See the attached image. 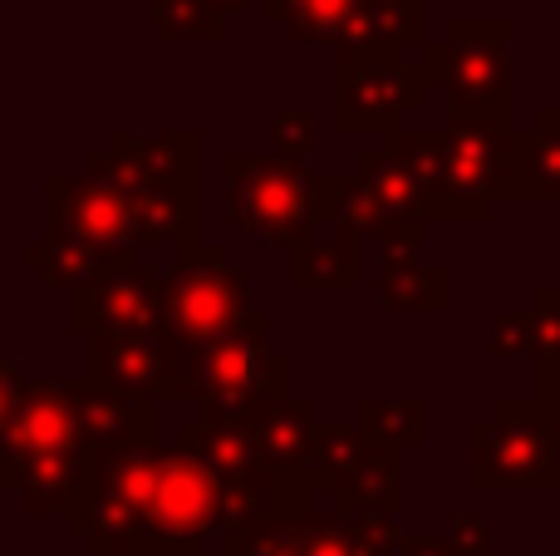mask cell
Masks as SVG:
<instances>
[{
	"mask_svg": "<svg viewBox=\"0 0 560 556\" xmlns=\"http://www.w3.org/2000/svg\"><path fill=\"white\" fill-rule=\"evenodd\" d=\"M74 390V414H79V443L84 453H124V449H148L158 443V404L133 399V394L114 390L98 380H69Z\"/></svg>",
	"mask_w": 560,
	"mask_h": 556,
	"instance_id": "14",
	"label": "cell"
},
{
	"mask_svg": "<svg viewBox=\"0 0 560 556\" xmlns=\"http://www.w3.org/2000/svg\"><path fill=\"white\" fill-rule=\"evenodd\" d=\"M354 429L364 433L369 449L404 463V453L423 449V439H428V404L423 399H359Z\"/></svg>",
	"mask_w": 560,
	"mask_h": 556,
	"instance_id": "25",
	"label": "cell"
},
{
	"mask_svg": "<svg viewBox=\"0 0 560 556\" xmlns=\"http://www.w3.org/2000/svg\"><path fill=\"white\" fill-rule=\"evenodd\" d=\"M512 39V20H447L443 35L423 45V69L453 114L497 118V124L516 118Z\"/></svg>",
	"mask_w": 560,
	"mask_h": 556,
	"instance_id": "4",
	"label": "cell"
},
{
	"mask_svg": "<svg viewBox=\"0 0 560 556\" xmlns=\"http://www.w3.org/2000/svg\"><path fill=\"white\" fill-rule=\"evenodd\" d=\"M408 532L388 512L339 518V512H310L305 518V556H404Z\"/></svg>",
	"mask_w": 560,
	"mask_h": 556,
	"instance_id": "18",
	"label": "cell"
},
{
	"mask_svg": "<svg viewBox=\"0 0 560 556\" xmlns=\"http://www.w3.org/2000/svg\"><path fill=\"white\" fill-rule=\"evenodd\" d=\"M89 483L124 498L143 522V556H202L207 532L222 518V478L177 443L94 453Z\"/></svg>",
	"mask_w": 560,
	"mask_h": 556,
	"instance_id": "1",
	"label": "cell"
},
{
	"mask_svg": "<svg viewBox=\"0 0 560 556\" xmlns=\"http://www.w3.org/2000/svg\"><path fill=\"white\" fill-rule=\"evenodd\" d=\"M443 148H447V177H453L457 222H477V227L492 222L497 202L512 197L522 128L497 124V118H477V114H453V108H447Z\"/></svg>",
	"mask_w": 560,
	"mask_h": 556,
	"instance_id": "9",
	"label": "cell"
},
{
	"mask_svg": "<svg viewBox=\"0 0 560 556\" xmlns=\"http://www.w3.org/2000/svg\"><path fill=\"white\" fill-rule=\"evenodd\" d=\"M177 449L197 453V459H202L222 483L261 478L266 473V453H261V433H256V424L197 414V419L177 424Z\"/></svg>",
	"mask_w": 560,
	"mask_h": 556,
	"instance_id": "15",
	"label": "cell"
},
{
	"mask_svg": "<svg viewBox=\"0 0 560 556\" xmlns=\"http://www.w3.org/2000/svg\"><path fill=\"white\" fill-rule=\"evenodd\" d=\"M290 286L295 291H354L359 286V242L345 232H315L290 246Z\"/></svg>",
	"mask_w": 560,
	"mask_h": 556,
	"instance_id": "23",
	"label": "cell"
},
{
	"mask_svg": "<svg viewBox=\"0 0 560 556\" xmlns=\"http://www.w3.org/2000/svg\"><path fill=\"white\" fill-rule=\"evenodd\" d=\"M266 15L285 25L295 45H345L354 0H266Z\"/></svg>",
	"mask_w": 560,
	"mask_h": 556,
	"instance_id": "26",
	"label": "cell"
},
{
	"mask_svg": "<svg viewBox=\"0 0 560 556\" xmlns=\"http://www.w3.org/2000/svg\"><path fill=\"white\" fill-rule=\"evenodd\" d=\"M329 498H335L339 518H364V512H388V518H398V508H404L398 459H388V453H378V449H369L364 443L359 459L345 463V468L335 473Z\"/></svg>",
	"mask_w": 560,
	"mask_h": 556,
	"instance_id": "21",
	"label": "cell"
},
{
	"mask_svg": "<svg viewBox=\"0 0 560 556\" xmlns=\"http://www.w3.org/2000/svg\"><path fill=\"white\" fill-rule=\"evenodd\" d=\"M217 5H222V10H226V15H242V10H246V5H252V0H217Z\"/></svg>",
	"mask_w": 560,
	"mask_h": 556,
	"instance_id": "35",
	"label": "cell"
},
{
	"mask_svg": "<svg viewBox=\"0 0 560 556\" xmlns=\"http://www.w3.org/2000/svg\"><path fill=\"white\" fill-rule=\"evenodd\" d=\"M556 286H560V256H556Z\"/></svg>",
	"mask_w": 560,
	"mask_h": 556,
	"instance_id": "37",
	"label": "cell"
},
{
	"mask_svg": "<svg viewBox=\"0 0 560 556\" xmlns=\"http://www.w3.org/2000/svg\"><path fill=\"white\" fill-rule=\"evenodd\" d=\"M536 399L546 404V414L556 424V439H560V370H536Z\"/></svg>",
	"mask_w": 560,
	"mask_h": 556,
	"instance_id": "33",
	"label": "cell"
},
{
	"mask_svg": "<svg viewBox=\"0 0 560 556\" xmlns=\"http://www.w3.org/2000/svg\"><path fill=\"white\" fill-rule=\"evenodd\" d=\"M433 94L423 59L408 55H369V49H335V128L339 134L388 138L408 128Z\"/></svg>",
	"mask_w": 560,
	"mask_h": 556,
	"instance_id": "8",
	"label": "cell"
},
{
	"mask_svg": "<svg viewBox=\"0 0 560 556\" xmlns=\"http://www.w3.org/2000/svg\"><path fill=\"white\" fill-rule=\"evenodd\" d=\"M492 556H497V552H492Z\"/></svg>",
	"mask_w": 560,
	"mask_h": 556,
	"instance_id": "38",
	"label": "cell"
},
{
	"mask_svg": "<svg viewBox=\"0 0 560 556\" xmlns=\"http://www.w3.org/2000/svg\"><path fill=\"white\" fill-rule=\"evenodd\" d=\"M556 74H560V30H556Z\"/></svg>",
	"mask_w": 560,
	"mask_h": 556,
	"instance_id": "36",
	"label": "cell"
},
{
	"mask_svg": "<svg viewBox=\"0 0 560 556\" xmlns=\"http://www.w3.org/2000/svg\"><path fill=\"white\" fill-rule=\"evenodd\" d=\"M226 20L232 15H226L217 0H153V30L163 45H183V39L222 45Z\"/></svg>",
	"mask_w": 560,
	"mask_h": 556,
	"instance_id": "27",
	"label": "cell"
},
{
	"mask_svg": "<svg viewBox=\"0 0 560 556\" xmlns=\"http://www.w3.org/2000/svg\"><path fill=\"white\" fill-rule=\"evenodd\" d=\"M226 187H232V222L252 242L295 246L315 232V173L285 153H226Z\"/></svg>",
	"mask_w": 560,
	"mask_h": 556,
	"instance_id": "7",
	"label": "cell"
},
{
	"mask_svg": "<svg viewBox=\"0 0 560 556\" xmlns=\"http://www.w3.org/2000/svg\"><path fill=\"white\" fill-rule=\"evenodd\" d=\"M158 301H163V335L177 345V355L222 340L256 315L246 296V271L232 266L222 242H202L192 256L167 266L158 281Z\"/></svg>",
	"mask_w": 560,
	"mask_h": 556,
	"instance_id": "6",
	"label": "cell"
},
{
	"mask_svg": "<svg viewBox=\"0 0 560 556\" xmlns=\"http://www.w3.org/2000/svg\"><path fill=\"white\" fill-rule=\"evenodd\" d=\"M89 380L148 404H177V345L167 335H94Z\"/></svg>",
	"mask_w": 560,
	"mask_h": 556,
	"instance_id": "13",
	"label": "cell"
},
{
	"mask_svg": "<svg viewBox=\"0 0 560 556\" xmlns=\"http://www.w3.org/2000/svg\"><path fill=\"white\" fill-rule=\"evenodd\" d=\"M45 453H84L74 390L65 380H25L15 360L0 364V468Z\"/></svg>",
	"mask_w": 560,
	"mask_h": 556,
	"instance_id": "10",
	"label": "cell"
},
{
	"mask_svg": "<svg viewBox=\"0 0 560 556\" xmlns=\"http://www.w3.org/2000/svg\"><path fill=\"white\" fill-rule=\"evenodd\" d=\"M423 39V0H354V20L339 49L369 55H408Z\"/></svg>",
	"mask_w": 560,
	"mask_h": 556,
	"instance_id": "22",
	"label": "cell"
},
{
	"mask_svg": "<svg viewBox=\"0 0 560 556\" xmlns=\"http://www.w3.org/2000/svg\"><path fill=\"white\" fill-rule=\"evenodd\" d=\"M20 256H25V266L39 271V281L65 291V296L79 291V286H89V281H98L104 271H114V262H104V256H98L74 227L59 222V217H49L39 242H30Z\"/></svg>",
	"mask_w": 560,
	"mask_h": 556,
	"instance_id": "20",
	"label": "cell"
},
{
	"mask_svg": "<svg viewBox=\"0 0 560 556\" xmlns=\"http://www.w3.org/2000/svg\"><path fill=\"white\" fill-rule=\"evenodd\" d=\"M532 355L536 370H560V286H541L532 301Z\"/></svg>",
	"mask_w": 560,
	"mask_h": 556,
	"instance_id": "29",
	"label": "cell"
},
{
	"mask_svg": "<svg viewBox=\"0 0 560 556\" xmlns=\"http://www.w3.org/2000/svg\"><path fill=\"white\" fill-rule=\"evenodd\" d=\"M378 301L398 315L447 311V271L418 256V242L378 246Z\"/></svg>",
	"mask_w": 560,
	"mask_h": 556,
	"instance_id": "17",
	"label": "cell"
},
{
	"mask_svg": "<svg viewBox=\"0 0 560 556\" xmlns=\"http://www.w3.org/2000/svg\"><path fill=\"white\" fill-rule=\"evenodd\" d=\"M89 173L128 197L143 246H158L173 262L202 246V134H114L108 153H94Z\"/></svg>",
	"mask_w": 560,
	"mask_h": 556,
	"instance_id": "2",
	"label": "cell"
},
{
	"mask_svg": "<svg viewBox=\"0 0 560 556\" xmlns=\"http://www.w3.org/2000/svg\"><path fill=\"white\" fill-rule=\"evenodd\" d=\"M163 276L148 266H114L98 281L65 296V325L74 335H163V301H158Z\"/></svg>",
	"mask_w": 560,
	"mask_h": 556,
	"instance_id": "12",
	"label": "cell"
},
{
	"mask_svg": "<svg viewBox=\"0 0 560 556\" xmlns=\"http://www.w3.org/2000/svg\"><path fill=\"white\" fill-rule=\"evenodd\" d=\"M467 483L477 493L560 488V439L541 399H497L467 429Z\"/></svg>",
	"mask_w": 560,
	"mask_h": 556,
	"instance_id": "5",
	"label": "cell"
},
{
	"mask_svg": "<svg viewBox=\"0 0 560 556\" xmlns=\"http://www.w3.org/2000/svg\"><path fill=\"white\" fill-rule=\"evenodd\" d=\"M512 197L522 202H560V104L541 108L532 128H522Z\"/></svg>",
	"mask_w": 560,
	"mask_h": 556,
	"instance_id": "24",
	"label": "cell"
},
{
	"mask_svg": "<svg viewBox=\"0 0 560 556\" xmlns=\"http://www.w3.org/2000/svg\"><path fill=\"white\" fill-rule=\"evenodd\" d=\"M492 355L497 360L532 355V311H497L492 315Z\"/></svg>",
	"mask_w": 560,
	"mask_h": 556,
	"instance_id": "31",
	"label": "cell"
},
{
	"mask_svg": "<svg viewBox=\"0 0 560 556\" xmlns=\"http://www.w3.org/2000/svg\"><path fill=\"white\" fill-rule=\"evenodd\" d=\"M89 483V463L84 453H45V459H30L20 468H0V488L15 493L20 508L30 518H45V512H74L84 498Z\"/></svg>",
	"mask_w": 560,
	"mask_h": 556,
	"instance_id": "16",
	"label": "cell"
},
{
	"mask_svg": "<svg viewBox=\"0 0 560 556\" xmlns=\"http://www.w3.org/2000/svg\"><path fill=\"white\" fill-rule=\"evenodd\" d=\"M271 321L261 311L242 331L222 335L212 345L177 355V404H197V414L236 424H261L276 404H285L295 384V364L285 355L266 350Z\"/></svg>",
	"mask_w": 560,
	"mask_h": 556,
	"instance_id": "3",
	"label": "cell"
},
{
	"mask_svg": "<svg viewBox=\"0 0 560 556\" xmlns=\"http://www.w3.org/2000/svg\"><path fill=\"white\" fill-rule=\"evenodd\" d=\"M315 227L325 232H345V236H378V246L388 242V222L378 207L369 177L359 173H319L315 177Z\"/></svg>",
	"mask_w": 560,
	"mask_h": 556,
	"instance_id": "19",
	"label": "cell"
},
{
	"mask_svg": "<svg viewBox=\"0 0 560 556\" xmlns=\"http://www.w3.org/2000/svg\"><path fill=\"white\" fill-rule=\"evenodd\" d=\"M45 202L49 217H59L65 227H74L89 246H94L104 262L114 266H133L138 262V222L128 197L114 183H104L98 173H49L45 177Z\"/></svg>",
	"mask_w": 560,
	"mask_h": 556,
	"instance_id": "11",
	"label": "cell"
},
{
	"mask_svg": "<svg viewBox=\"0 0 560 556\" xmlns=\"http://www.w3.org/2000/svg\"><path fill=\"white\" fill-rule=\"evenodd\" d=\"M463 556H492V528L482 518H453L443 532Z\"/></svg>",
	"mask_w": 560,
	"mask_h": 556,
	"instance_id": "32",
	"label": "cell"
},
{
	"mask_svg": "<svg viewBox=\"0 0 560 556\" xmlns=\"http://www.w3.org/2000/svg\"><path fill=\"white\" fill-rule=\"evenodd\" d=\"M266 134H271L276 153L305 163V153L315 148V114H310V108H285V114H276L271 124H266Z\"/></svg>",
	"mask_w": 560,
	"mask_h": 556,
	"instance_id": "30",
	"label": "cell"
},
{
	"mask_svg": "<svg viewBox=\"0 0 560 556\" xmlns=\"http://www.w3.org/2000/svg\"><path fill=\"white\" fill-rule=\"evenodd\" d=\"M222 556H305V518L276 512L252 537H222Z\"/></svg>",
	"mask_w": 560,
	"mask_h": 556,
	"instance_id": "28",
	"label": "cell"
},
{
	"mask_svg": "<svg viewBox=\"0 0 560 556\" xmlns=\"http://www.w3.org/2000/svg\"><path fill=\"white\" fill-rule=\"evenodd\" d=\"M404 556H463L453 547V542L438 532V537H418V532H408V547H404Z\"/></svg>",
	"mask_w": 560,
	"mask_h": 556,
	"instance_id": "34",
	"label": "cell"
}]
</instances>
